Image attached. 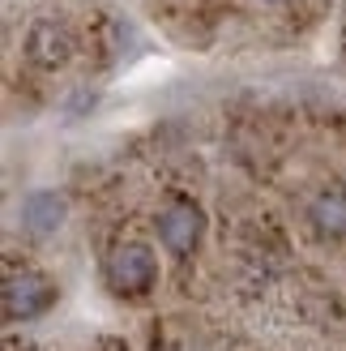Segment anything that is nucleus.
Returning a JSON list of instances; mask_svg holds the SVG:
<instances>
[{
  "mask_svg": "<svg viewBox=\"0 0 346 351\" xmlns=\"http://www.w3.org/2000/svg\"><path fill=\"white\" fill-rule=\"evenodd\" d=\"M107 287L116 295H146L159 278V261L146 244H120V249L107 257Z\"/></svg>",
  "mask_w": 346,
  "mask_h": 351,
  "instance_id": "nucleus-1",
  "label": "nucleus"
},
{
  "mask_svg": "<svg viewBox=\"0 0 346 351\" xmlns=\"http://www.w3.org/2000/svg\"><path fill=\"white\" fill-rule=\"evenodd\" d=\"M51 300H56V287H51L43 274H9L5 291H0L5 322H30V317H39V313H47Z\"/></svg>",
  "mask_w": 346,
  "mask_h": 351,
  "instance_id": "nucleus-2",
  "label": "nucleus"
},
{
  "mask_svg": "<svg viewBox=\"0 0 346 351\" xmlns=\"http://www.w3.org/2000/svg\"><path fill=\"white\" fill-rule=\"evenodd\" d=\"M201 232H205V215L193 202H171L159 215V240H163V249L176 253V257L193 253L201 244Z\"/></svg>",
  "mask_w": 346,
  "mask_h": 351,
  "instance_id": "nucleus-3",
  "label": "nucleus"
},
{
  "mask_svg": "<svg viewBox=\"0 0 346 351\" xmlns=\"http://www.w3.org/2000/svg\"><path fill=\"white\" fill-rule=\"evenodd\" d=\"M26 56L39 69H64L68 56H73V34L60 22H51V17H39V22L26 30Z\"/></svg>",
  "mask_w": 346,
  "mask_h": 351,
  "instance_id": "nucleus-4",
  "label": "nucleus"
},
{
  "mask_svg": "<svg viewBox=\"0 0 346 351\" xmlns=\"http://www.w3.org/2000/svg\"><path fill=\"white\" fill-rule=\"evenodd\" d=\"M68 219V206L60 193H51V189H34L26 193V202H22V227L30 236H51V232H60Z\"/></svg>",
  "mask_w": 346,
  "mask_h": 351,
  "instance_id": "nucleus-5",
  "label": "nucleus"
},
{
  "mask_svg": "<svg viewBox=\"0 0 346 351\" xmlns=\"http://www.w3.org/2000/svg\"><path fill=\"white\" fill-rule=\"evenodd\" d=\"M312 223L325 236H342L346 232V193L342 189H325L312 202Z\"/></svg>",
  "mask_w": 346,
  "mask_h": 351,
  "instance_id": "nucleus-6",
  "label": "nucleus"
}]
</instances>
